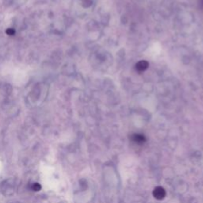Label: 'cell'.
<instances>
[{
  "instance_id": "1",
  "label": "cell",
  "mask_w": 203,
  "mask_h": 203,
  "mask_svg": "<svg viewBox=\"0 0 203 203\" xmlns=\"http://www.w3.org/2000/svg\"><path fill=\"white\" fill-rule=\"evenodd\" d=\"M148 67H149V63L145 61H141L137 63L136 65V68L139 72H142V71H145V69L148 68Z\"/></svg>"
},
{
  "instance_id": "2",
  "label": "cell",
  "mask_w": 203,
  "mask_h": 203,
  "mask_svg": "<svg viewBox=\"0 0 203 203\" xmlns=\"http://www.w3.org/2000/svg\"><path fill=\"white\" fill-rule=\"evenodd\" d=\"M154 195L155 197L156 198H159V199H161L165 195V192H164V189L161 187H157L154 191Z\"/></svg>"
},
{
  "instance_id": "3",
  "label": "cell",
  "mask_w": 203,
  "mask_h": 203,
  "mask_svg": "<svg viewBox=\"0 0 203 203\" xmlns=\"http://www.w3.org/2000/svg\"><path fill=\"white\" fill-rule=\"evenodd\" d=\"M32 189L34 191H39L41 189V186L39 183H33V186H32Z\"/></svg>"
},
{
  "instance_id": "4",
  "label": "cell",
  "mask_w": 203,
  "mask_h": 203,
  "mask_svg": "<svg viewBox=\"0 0 203 203\" xmlns=\"http://www.w3.org/2000/svg\"><path fill=\"white\" fill-rule=\"evenodd\" d=\"M134 140L136 142H138V141H141L142 142L143 141H144V137L143 136H141V135H135L134 136Z\"/></svg>"
}]
</instances>
